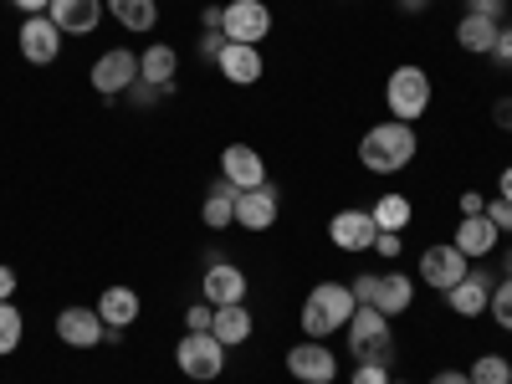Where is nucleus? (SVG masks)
Segmentation results:
<instances>
[{
	"label": "nucleus",
	"mask_w": 512,
	"mask_h": 384,
	"mask_svg": "<svg viewBox=\"0 0 512 384\" xmlns=\"http://www.w3.org/2000/svg\"><path fill=\"white\" fill-rule=\"evenodd\" d=\"M415 159V128L390 118V123H374L369 134L359 139V164L374 169V175H400V169Z\"/></svg>",
	"instance_id": "1"
},
{
	"label": "nucleus",
	"mask_w": 512,
	"mask_h": 384,
	"mask_svg": "<svg viewBox=\"0 0 512 384\" xmlns=\"http://www.w3.org/2000/svg\"><path fill=\"white\" fill-rule=\"evenodd\" d=\"M354 313H359V297L349 282H318L303 303V328L308 338H328L333 328H349Z\"/></svg>",
	"instance_id": "2"
},
{
	"label": "nucleus",
	"mask_w": 512,
	"mask_h": 384,
	"mask_svg": "<svg viewBox=\"0 0 512 384\" xmlns=\"http://www.w3.org/2000/svg\"><path fill=\"white\" fill-rule=\"evenodd\" d=\"M349 354L359 364H390L395 359V338H390V318H384L379 308H364L349 318Z\"/></svg>",
	"instance_id": "3"
},
{
	"label": "nucleus",
	"mask_w": 512,
	"mask_h": 384,
	"mask_svg": "<svg viewBox=\"0 0 512 384\" xmlns=\"http://www.w3.org/2000/svg\"><path fill=\"white\" fill-rule=\"evenodd\" d=\"M384 103H390V113H395L400 123H415L425 108H431V72L415 67V62L395 67L390 82H384Z\"/></svg>",
	"instance_id": "4"
},
{
	"label": "nucleus",
	"mask_w": 512,
	"mask_h": 384,
	"mask_svg": "<svg viewBox=\"0 0 512 384\" xmlns=\"http://www.w3.org/2000/svg\"><path fill=\"white\" fill-rule=\"evenodd\" d=\"M221 31L226 41H241V47H262V36L272 31L267 0H231V6H221Z\"/></svg>",
	"instance_id": "5"
},
{
	"label": "nucleus",
	"mask_w": 512,
	"mask_h": 384,
	"mask_svg": "<svg viewBox=\"0 0 512 384\" xmlns=\"http://www.w3.org/2000/svg\"><path fill=\"white\" fill-rule=\"evenodd\" d=\"M175 359H180V369H185L190 379H221V369H226V344H221L216 333H185L180 349H175Z\"/></svg>",
	"instance_id": "6"
},
{
	"label": "nucleus",
	"mask_w": 512,
	"mask_h": 384,
	"mask_svg": "<svg viewBox=\"0 0 512 384\" xmlns=\"http://www.w3.org/2000/svg\"><path fill=\"white\" fill-rule=\"evenodd\" d=\"M134 82H139V57L128 52V47H113V52H103L93 62V93H103V98L128 93Z\"/></svg>",
	"instance_id": "7"
},
{
	"label": "nucleus",
	"mask_w": 512,
	"mask_h": 384,
	"mask_svg": "<svg viewBox=\"0 0 512 384\" xmlns=\"http://www.w3.org/2000/svg\"><path fill=\"white\" fill-rule=\"evenodd\" d=\"M16 41H21V57L36 62V67H52L62 57V31H57L52 16H26Z\"/></svg>",
	"instance_id": "8"
},
{
	"label": "nucleus",
	"mask_w": 512,
	"mask_h": 384,
	"mask_svg": "<svg viewBox=\"0 0 512 384\" xmlns=\"http://www.w3.org/2000/svg\"><path fill=\"white\" fill-rule=\"evenodd\" d=\"M57 338H62V344H72V349H98L103 338H108V323L93 308H62L57 313Z\"/></svg>",
	"instance_id": "9"
},
{
	"label": "nucleus",
	"mask_w": 512,
	"mask_h": 384,
	"mask_svg": "<svg viewBox=\"0 0 512 384\" xmlns=\"http://www.w3.org/2000/svg\"><path fill=\"white\" fill-rule=\"evenodd\" d=\"M287 374L303 379V384H333L338 379V359L318 344V338H308V344H297L287 354Z\"/></svg>",
	"instance_id": "10"
},
{
	"label": "nucleus",
	"mask_w": 512,
	"mask_h": 384,
	"mask_svg": "<svg viewBox=\"0 0 512 384\" xmlns=\"http://www.w3.org/2000/svg\"><path fill=\"white\" fill-rule=\"evenodd\" d=\"M466 272H472V267H466V256L446 241V246H425L420 251V277L425 282H431V287H441V292H451Z\"/></svg>",
	"instance_id": "11"
},
{
	"label": "nucleus",
	"mask_w": 512,
	"mask_h": 384,
	"mask_svg": "<svg viewBox=\"0 0 512 384\" xmlns=\"http://www.w3.org/2000/svg\"><path fill=\"white\" fill-rule=\"evenodd\" d=\"M221 180H231L236 190H256V185H267V164H262V154H256L251 144H226Z\"/></svg>",
	"instance_id": "12"
},
{
	"label": "nucleus",
	"mask_w": 512,
	"mask_h": 384,
	"mask_svg": "<svg viewBox=\"0 0 512 384\" xmlns=\"http://www.w3.org/2000/svg\"><path fill=\"white\" fill-rule=\"evenodd\" d=\"M328 236H333L338 251H369L374 236H379V226H374L369 210H338V216L328 221Z\"/></svg>",
	"instance_id": "13"
},
{
	"label": "nucleus",
	"mask_w": 512,
	"mask_h": 384,
	"mask_svg": "<svg viewBox=\"0 0 512 384\" xmlns=\"http://www.w3.org/2000/svg\"><path fill=\"white\" fill-rule=\"evenodd\" d=\"M277 221V185H256V190H236V226L246 231H267Z\"/></svg>",
	"instance_id": "14"
},
{
	"label": "nucleus",
	"mask_w": 512,
	"mask_h": 384,
	"mask_svg": "<svg viewBox=\"0 0 512 384\" xmlns=\"http://www.w3.org/2000/svg\"><path fill=\"white\" fill-rule=\"evenodd\" d=\"M446 303H451V313H461V318H482L487 303H492V277H487V272H466V277L446 292Z\"/></svg>",
	"instance_id": "15"
},
{
	"label": "nucleus",
	"mask_w": 512,
	"mask_h": 384,
	"mask_svg": "<svg viewBox=\"0 0 512 384\" xmlns=\"http://www.w3.org/2000/svg\"><path fill=\"white\" fill-rule=\"evenodd\" d=\"M205 303L210 308H226V303H246V277L231 262H210L205 267Z\"/></svg>",
	"instance_id": "16"
},
{
	"label": "nucleus",
	"mask_w": 512,
	"mask_h": 384,
	"mask_svg": "<svg viewBox=\"0 0 512 384\" xmlns=\"http://www.w3.org/2000/svg\"><path fill=\"white\" fill-rule=\"evenodd\" d=\"M52 21L62 36H88L103 21V0H52Z\"/></svg>",
	"instance_id": "17"
},
{
	"label": "nucleus",
	"mask_w": 512,
	"mask_h": 384,
	"mask_svg": "<svg viewBox=\"0 0 512 384\" xmlns=\"http://www.w3.org/2000/svg\"><path fill=\"white\" fill-rule=\"evenodd\" d=\"M216 67H221L226 82H236V88H251V82L267 72V67H262V52H256V47H241V41H226L221 57H216Z\"/></svg>",
	"instance_id": "18"
},
{
	"label": "nucleus",
	"mask_w": 512,
	"mask_h": 384,
	"mask_svg": "<svg viewBox=\"0 0 512 384\" xmlns=\"http://www.w3.org/2000/svg\"><path fill=\"white\" fill-rule=\"evenodd\" d=\"M175 72H180V57H175V47H164V41H154V47L139 57V82H149V88H159V93L175 88Z\"/></svg>",
	"instance_id": "19"
},
{
	"label": "nucleus",
	"mask_w": 512,
	"mask_h": 384,
	"mask_svg": "<svg viewBox=\"0 0 512 384\" xmlns=\"http://www.w3.org/2000/svg\"><path fill=\"white\" fill-rule=\"evenodd\" d=\"M497 236H502V231H497L487 216H461V226H456V241H451V246L466 256V262H472V256H487V251L497 246Z\"/></svg>",
	"instance_id": "20"
},
{
	"label": "nucleus",
	"mask_w": 512,
	"mask_h": 384,
	"mask_svg": "<svg viewBox=\"0 0 512 384\" xmlns=\"http://www.w3.org/2000/svg\"><path fill=\"white\" fill-rule=\"evenodd\" d=\"M200 221L210 226V231H226L231 221H236V185L231 180H216L205 190V205H200Z\"/></svg>",
	"instance_id": "21"
},
{
	"label": "nucleus",
	"mask_w": 512,
	"mask_h": 384,
	"mask_svg": "<svg viewBox=\"0 0 512 384\" xmlns=\"http://www.w3.org/2000/svg\"><path fill=\"white\" fill-rule=\"evenodd\" d=\"M497 31H502V21H487V16H472V11H466V16L456 21V47L487 57V52H492V41H497Z\"/></svg>",
	"instance_id": "22"
},
{
	"label": "nucleus",
	"mask_w": 512,
	"mask_h": 384,
	"mask_svg": "<svg viewBox=\"0 0 512 384\" xmlns=\"http://www.w3.org/2000/svg\"><path fill=\"white\" fill-rule=\"evenodd\" d=\"M98 313H103L108 328H134V318H139V292H134V287H108V292L98 297Z\"/></svg>",
	"instance_id": "23"
},
{
	"label": "nucleus",
	"mask_w": 512,
	"mask_h": 384,
	"mask_svg": "<svg viewBox=\"0 0 512 384\" xmlns=\"http://www.w3.org/2000/svg\"><path fill=\"white\" fill-rule=\"evenodd\" d=\"M210 333H216L226 349L246 344V338H251V313H246V303H226V308H216V323H210Z\"/></svg>",
	"instance_id": "24"
},
{
	"label": "nucleus",
	"mask_w": 512,
	"mask_h": 384,
	"mask_svg": "<svg viewBox=\"0 0 512 384\" xmlns=\"http://www.w3.org/2000/svg\"><path fill=\"white\" fill-rule=\"evenodd\" d=\"M410 297H415V282H410L405 272H384V277H379V297H374V308H379L384 318H395V313H405V308H410Z\"/></svg>",
	"instance_id": "25"
},
{
	"label": "nucleus",
	"mask_w": 512,
	"mask_h": 384,
	"mask_svg": "<svg viewBox=\"0 0 512 384\" xmlns=\"http://www.w3.org/2000/svg\"><path fill=\"white\" fill-rule=\"evenodd\" d=\"M108 11L123 31H154V21H159L154 0H108Z\"/></svg>",
	"instance_id": "26"
},
{
	"label": "nucleus",
	"mask_w": 512,
	"mask_h": 384,
	"mask_svg": "<svg viewBox=\"0 0 512 384\" xmlns=\"http://www.w3.org/2000/svg\"><path fill=\"white\" fill-rule=\"evenodd\" d=\"M379 231H405L410 226V200L405 195H379V205L369 210Z\"/></svg>",
	"instance_id": "27"
},
{
	"label": "nucleus",
	"mask_w": 512,
	"mask_h": 384,
	"mask_svg": "<svg viewBox=\"0 0 512 384\" xmlns=\"http://www.w3.org/2000/svg\"><path fill=\"white\" fill-rule=\"evenodd\" d=\"M21 333H26V323H21L16 303H0V354H16L21 349Z\"/></svg>",
	"instance_id": "28"
},
{
	"label": "nucleus",
	"mask_w": 512,
	"mask_h": 384,
	"mask_svg": "<svg viewBox=\"0 0 512 384\" xmlns=\"http://www.w3.org/2000/svg\"><path fill=\"white\" fill-rule=\"evenodd\" d=\"M507 379H512V364L502 354H482L472 364V384H507Z\"/></svg>",
	"instance_id": "29"
},
{
	"label": "nucleus",
	"mask_w": 512,
	"mask_h": 384,
	"mask_svg": "<svg viewBox=\"0 0 512 384\" xmlns=\"http://www.w3.org/2000/svg\"><path fill=\"white\" fill-rule=\"evenodd\" d=\"M487 313H492V318L512 333V277H507L502 287H492V303H487Z\"/></svg>",
	"instance_id": "30"
},
{
	"label": "nucleus",
	"mask_w": 512,
	"mask_h": 384,
	"mask_svg": "<svg viewBox=\"0 0 512 384\" xmlns=\"http://www.w3.org/2000/svg\"><path fill=\"white\" fill-rule=\"evenodd\" d=\"M482 216L497 226V231H512V200H502V195H492L487 200V210H482Z\"/></svg>",
	"instance_id": "31"
},
{
	"label": "nucleus",
	"mask_w": 512,
	"mask_h": 384,
	"mask_svg": "<svg viewBox=\"0 0 512 384\" xmlns=\"http://www.w3.org/2000/svg\"><path fill=\"white\" fill-rule=\"evenodd\" d=\"M349 287H354V297H359L364 308H374V297H379V272H359Z\"/></svg>",
	"instance_id": "32"
},
{
	"label": "nucleus",
	"mask_w": 512,
	"mask_h": 384,
	"mask_svg": "<svg viewBox=\"0 0 512 384\" xmlns=\"http://www.w3.org/2000/svg\"><path fill=\"white\" fill-rule=\"evenodd\" d=\"M185 323H190V333H210V323H216V308H210V303H195V308L185 313Z\"/></svg>",
	"instance_id": "33"
},
{
	"label": "nucleus",
	"mask_w": 512,
	"mask_h": 384,
	"mask_svg": "<svg viewBox=\"0 0 512 384\" xmlns=\"http://www.w3.org/2000/svg\"><path fill=\"white\" fill-rule=\"evenodd\" d=\"M354 384H390V364H359Z\"/></svg>",
	"instance_id": "34"
},
{
	"label": "nucleus",
	"mask_w": 512,
	"mask_h": 384,
	"mask_svg": "<svg viewBox=\"0 0 512 384\" xmlns=\"http://www.w3.org/2000/svg\"><path fill=\"white\" fill-rule=\"evenodd\" d=\"M487 57H497V62H507V67H512V26H502V31H497V41H492V52H487Z\"/></svg>",
	"instance_id": "35"
},
{
	"label": "nucleus",
	"mask_w": 512,
	"mask_h": 384,
	"mask_svg": "<svg viewBox=\"0 0 512 384\" xmlns=\"http://www.w3.org/2000/svg\"><path fill=\"white\" fill-rule=\"evenodd\" d=\"M374 246H379V256H390V262H395V256H400V231H379Z\"/></svg>",
	"instance_id": "36"
},
{
	"label": "nucleus",
	"mask_w": 512,
	"mask_h": 384,
	"mask_svg": "<svg viewBox=\"0 0 512 384\" xmlns=\"http://www.w3.org/2000/svg\"><path fill=\"white\" fill-rule=\"evenodd\" d=\"M221 47H226V31H205L200 36V57H221Z\"/></svg>",
	"instance_id": "37"
},
{
	"label": "nucleus",
	"mask_w": 512,
	"mask_h": 384,
	"mask_svg": "<svg viewBox=\"0 0 512 384\" xmlns=\"http://www.w3.org/2000/svg\"><path fill=\"white\" fill-rule=\"evenodd\" d=\"M482 210H487V195H477V190L461 195V216H482Z\"/></svg>",
	"instance_id": "38"
},
{
	"label": "nucleus",
	"mask_w": 512,
	"mask_h": 384,
	"mask_svg": "<svg viewBox=\"0 0 512 384\" xmlns=\"http://www.w3.org/2000/svg\"><path fill=\"white\" fill-rule=\"evenodd\" d=\"M472 16H487V21H502V0H472Z\"/></svg>",
	"instance_id": "39"
},
{
	"label": "nucleus",
	"mask_w": 512,
	"mask_h": 384,
	"mask_svg": "<svg viewBox=\"0 0 512 384\" xmlns=\"http://www.w3.org/2000/svg\"><path fill=\"white\" fill-rule=\"evenodd\" d=\"M11 292H16V272L0 262V303H11Z\"/></svg>",
	"instance_id": "40"
},
{
	"label": "nucleus",
	"mask_w": 512,
	"mask_h": 384,
	"mask_svg": "<svg viewBox=\"0 0 512 384\" xmlns=\"http://www.w3.org/2000/svg\"><path fill=\"white\" fill-rule=\"evenodd\" d=\"M128 93H134V103H139V108H149V103L159 98V88H149V82H134V88H128Z\"/></svg>",
	"instance_id": "41"
},
{
	"label": "nucleus",
	"mask_w": 512,
	"mask_h": 384,
	"mask_svg": "<svg viewBox=\"0 0 512 384\" xmlns=\"http://www.w3.org/2000/svg\"><path fill=\"white\" fill-rule=\"evenodd\" d=\"M492 118H497V128H512V98H497Z\"/></svg>",
	"instance_id": "42"
},
{
	"label": "nucleus",
	"mask_w": 512,
	"mask_h": 384,
	"mask_svg": "<svg viewBox=\"0 0 512 384\" xmlns=\"http://www.w3.org/2000/svg\"><path fill=\"white\" fill-rule=\"evenodd\" d=\"M431 384H472V374H461V369H441Z\"/></svg>",
	"instance_id": "43"
},
{
	"label": "nucleus",
	"mask_w": 512,
	"mask_h": 384,
	"mask_svg": "<svg viewBox=\"0 0 512 384\" xmlns=\"http://www.w3.org/2000/svg\"><path fill=\"white\" fill-rule=\"evenodd\" d=\"M200 21H205V31H221V6H205Z\"/></svg>",
	"instance_id": "44"
},
{
	"label": "nucleus",
	"mask_w": 512,
	"mask_h": 384,
	"mask_svg": "<svg viewBox=\"0 0 512 384\" xmlns=\"http://www.w3.org/2000/svg\"><path fill=\"white\" fill-rule=\"evenodd\" d=\"M16 6H21L26 16H41V11H52V0H16Z\"/></svg>",
	"instance_id": "45"
},
{
	"label": "nucleus",
	"mask_w": 512,
	"mask_h": 384,
	"mask_svg": "<svg viewBox=\"0 0 512 384\" xmlns=\"http://www.w3.org/2000/svg\"><path fill=\"white\" fill-rule=\"evenodd\" d=\"M497 195H502V200H512V164L502 169V180H497Z\"/></svg>",
	"instance_id": "46"
},
{
	"label": "nucleus",
	"mask_w": 512,
	"mask_h": 384,
	"mask_svg": "<svg viewBox=\"0 0 512 384\" xmlns=\"http://www.w3.org/2000/svg\"><path fill=\"white\" fill-rule=\"evenodd\" d=\"M425 6V0H400V11H420Z\"/></svg>",
	"instance_id": "47"
},
{
	"label": "nucleus",
	"mask_w": 512,
	"mask_h": 384,
	"mask_svg": "<svg viewBox=\"0 0 512 384\" xmlns=\"http://www.w3.org/2000/svg\"><path fill=\"white\" fill-rule=\"evenodd\" d=\"M507 272H512V251H507Z\"/></svg>",
	"instance_id": "48"
},
{
	"label": "nucleus",
	"mask_w": 512,
	"mask_h": 384,
	"mask_svg": "<svg viewBox=\"0 0 512 384\" xmlns=\"http://www.w3.org/2000/svg\"><path fill=\"white\" fill-rule=\"evenodd\" d=\"M390 384H400V379H390Z\"/></svg>",
	"instance_id": "49"
},
{
	"label": "nucleus",
	"mask_w": 512,
	"mask_h": 384,
	"mask_svg": "<svg viewBox=\"0 0 512 384\" xmlns=\"http://www.w3.org/2000/svg\"><path fill=\"white\" fill-rule=\"evenodd\" d=\"M507 384H512V379H507Z\"/></svg>",
	"instance_id": "50"
}]
</instances>
